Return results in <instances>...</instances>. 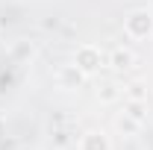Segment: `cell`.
<instances>
[{"label":"cell","mask_w":153,"mask_h":150,"mask_svg":"<svg viewBox=\"0 0 153 150\" xmlns=\"http://www.w3.org/2000/svg\"><path fill=\"white\" fill-rule=\"evenodd\" d=\"M124 33L133 41H144L153 36V12L147 9H133L127 18H124Z\"/></svg>","instance_id":"1"},{"label":"cell","mask_w":153,"mask_h":150,"mask_svg":"<svg viewBox=\"0 0 153 150\" xmlns=\"http://www.w3.org/2000/svg\"><path fill=\"white\" fill-rule=\"evenodd\" d=\"M74 65L85 76H94V74H100V68L106 65V56H103V50H100L97 44H79L74 50Z\"/></svg>","instance_id":"2"},{"label":"cell","mask_w":153,"mask_h":150,"mask_svg":"<svg viewBox=\"0 0 153 150\" xmlns=\"http://www.w3.org/2000/svg\"><path fill=\"white\" fill-rule=\"evenodd\" d=\"M85 79H88V76L82 74L74 62H71V65H62V68L56 71V85H59V88H65V91L82 88V85H85Z\"/></svg>","instance_id":"3"},{"label":"cell","mask_w":153,"mask_h":150,"mask_svg":"<svg viewBox=\"0 0 153 150\" xmlns=\"http://www.w3.org/2000/svg\"><path fill=\"white\" fill-rule=\"evenodd\" d=\"M106 65H109V68H115V71H130V68L135 65V53L130 50V47L118 44V47H112V50H109Z\"/></svg>","instance_id":"4"},{"label":"cell","mask_w":153,"mask_h":150,"mask_svg":"<svg viewBox=\"0 0 153 150\" xmlns=\"http://www.w3.org/2000/svg\"><path fill=\"white\" fill-rule=\"evenodd\" d=\"M76 150H112V138L103 130H88V132H82Z\"/></svg>","instance_id":"5"},{"label":"cell","mask_w":153,"mask_h":150,"mask_svg":"<svg viewBox=\"0 0 153 150\" xmlns=\"http://www.w3.org/2000/svg\"><path fill=\"white\" fill-rule=\"evenodd\" d=\"M9 59H12L15 65H27V62H33V59H36V44H33L30 38H18V41H12V47H9Z\"/></svg>","instance_id":"6"},{"label":"cell","mask_w":153,"mask_h":150,"mask_svg":"<svg viewBox=\"0 0 153 150\" xmlns=\"http://www.w3.org/2000/svg\"><path fill=\"white\" fill-rule=\"evenodd\" d=\"M141 124H144V121H138V118L130 115V112H121V115H118V130L124 132V135H138Z\"/></svg>","instance_id":"7"},{"label":"cell","mask_w":153,"mask_h":150,"mask_svg":"<svg viewBox=\"0 0 153 150\" xmlns=\"http://www.w3.org/2000/svg\"><path fill=\"white\" fill-rule=\"evenodd\" d=\"M97 97H100V103H115V100L124 97V88L115 85V82H103V85L97 88Z\"/></svg>","instance_id":"8"},{"label":"cell","mask_w":153,"mask_h":150,"mask_svg":"<svg viewBox=\"0 0 153 150\" xmlns=\"http://www.w3.org/2000/svg\"><path fill=\"white\" fill-rule=\"evenodd\" d=\"M124 100H141V103H147V85L144 82H130V85H124Z\"/></svg>","instance_id":"9"},{"label":"cell","mask_w":153,"mask_h":150,"mask_svg":"<svg viewBox=\"0 0 153 150\" xmlns=\"http://www.w3.org/2000/svg\"><path fill=\"white\" fill-rule=\"evenodd\" d=\"M127 112L135 115L138 121H144V103H141V100H127Z\"/></svg>","instance_id":"10"},{"label":"cell","mask_w":153,"mask_h":150,"mask_svg":"<svg viewBox=\"0 0 153 150\" xmlns=\"http://www.w3.org/2000/svg\"><path fill=\"white\" fill-rule=\"evenodd\" d=\"M3 138H6V118L0 115V141H3Z\"/></svg>","instance_id":"11"}]
</instances>
